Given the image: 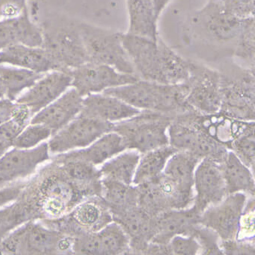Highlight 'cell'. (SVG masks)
I'll return each mask as SVG.
<instances>
[{
    "label": "cell",
    "instance_id": "1",
    "mask_svg": "<svg viewBox=\"0 0 255 255\" xmlns=\"http://www.w3.org/2000/svg\"><path fill=\"white\" fill-rule=\"evenodd\" d=\"M122 41L139 79L163 84L186 82L189 59L176 53L161 37L154 41L126 32Z\"/></svg>",
    "mask_w": 255,
    "mask_h": 255
},
{
    "label": "cell",
    "instance_id": "2",
    "mask_svg": "<svg viewBox=\"0 0 255 255\" xmlns=\"http://www.w3.org/2000/svg\"><path fill=\"white\" fill-rule=\"evenodd\" d=\"M103 93L115 96L139 111H154L175 116L188 110L187 105L188 86L180 84H163L152 81L137 80L135 82Z\"/></svg>",
    "mask_w": 255,
    "mask_h": 255
},
{
    "label": "cell",
    "instance_id": "3",
    "mask_svg": "<svg viewBox=\"0 0 255 255\" xmlns=\"http://www.w3.org/2000/svg\"><path fill=\"white\" fill-rule=\"evenodd\" d=\"M220 74L219 112L237 120L255 121V67L228 61Z\"/></svg>",
    "mask_w": 255,
    "mask_h": 255
},
{
    "label": "cell",
    "instance_id": "4",
    "mask_svg": "<svg viewBox=\"0 0 255 255\" xmlns=\"http://www.w3.org/2000/svg\"><path fill=\"white\" fill-rule=\"evenodd\" d=\"M94 195L101 196V191L73 182L61 170L41 179L37 187L35 205L44 217L58 219L83 200Z\"/></svg>",
    "mask_w": 255,
    "mask_h": 255
},
{
    "label": "cell",
    "instance_id": "5",
    "mask_svg": "<svg viewBox=\"0 0 255 255\" xmlns=\"http://www.w3.org/2000/svg\"><path fill=\"white\" fill-rule=\"evenodd\" d=\"M41 29L43 35L41 47L62 71L70 72L87 62L79 22L54 19L46 21Z\"/></svg>",
    "mask_w": 255,
    "mask_h": 255
},
{
    "label": "cell",
    "instance_id": "6",
    "mask_svg": "<svg viewBox=\"0 0 255 255\" xmlns=\"http://www.w3.org/2000/svg\"><path fill=\"white\" fill-rule=\"evenodd\" d=\"M173 118L162 113L140 111L131 118L114 123L113 131L121 136L126 149L142 155L169 145L167 131Z\"/></svg>",
    "mask_w": 255,
    "mask_h": 255
},
{
    "label": "cell",
    "instance_id": "7",
    "mask_svg": "<svg viewBox=\"0 0 255 255\" xmlns=\"http://www.w3.org/2000/svg\"><path fill=\"white\" fill-rule=\"evenodd\" d=\"M246 19L231 13L222 0H209L192 17L191 24L196 38L216 46L230 44L234 49Z\"/></svg>",
    "mask_w": 255,
    "mask_h": 255
},
{
    "label": "cell",
    "instance_id": "8",
    "mask_svg": "<svg viewBox=\"0 0 255 255\" xmlns=\"http://www.w3.org/2000/svg\"><path fill=\"white\" fill-rule=\"evenodd\" d=\"M87 62L104 64L121 73L135 75L122 41L123 33L79 22Z\"/></svg>",
    "mask_w": 255,
    "mask_h": 255
},
{
    "label": "cell",
    "instance_id": "9",
    "mask_svg": "<svg viewBox=\"0 0 255 255\" xmlns=\"http://www.w3.org/2000/svg\"><path fill=\"white\" fill-rule=\"evenodd\" d=\"M72 243L73 239L62 236L41 224L30 222L9 234L4 241V247L12 253L49 255L72 252Z\"/></svg>",
    "mask_w": 255,
    "mask_h": 255
},
{
    "label": "cell",
    "instance_id": "10",
    "mask_svg": "<svg viewBox=\"0 0 255 255\" xmlns=\"http://www.w3.org/2000/svg\"><path fill=\"white\" fill-rule=\"evenodd\" d=\"M187 105L191 109L210 114L219 112L221 108L220 74L201 62L189 59V76Z\"/></svg>",
    "mask_w": 255,
    "mask_h": 255
},
{
    "label": "cell",
    "instance_id": "11",
    "mask_svg": "<svg viewBox=\"0 0 255 255\" xmlns=\"http://www.w3.org/2000/svg\"><path fill=\"white\" fill-rule=\"evenodd\" d=\"M114 124L80 114L67 126L51 136L48 147L50 154L60 155L84 149L106 133L113 131Z\"/></svg>",
    "mask_w": 255,
    "mask_h": 255
},
{
    "label": "cell",
    "instance_id": "12",
    "mask_svg": "<svg viewBox=\"0 0 255 255\" xmlns=\"http://www.w3.org/2000/svg\"><path fill=\"white\" fill-rule=\"evenodd\" d=\"M167 134L169 145L172 147L195 154L201 159L208 158L222 163L229 150L195 126L177 117H174L170 123Z\"/></svg>",
    "mask_w": 255,
    "mask_h": 255
},
{
    "label": "cell",
    "instance_id": "13",
    "mask_svg": "<svg viewBox=\"0 0 255 255\" xmlns=\"http://www.w3.org/2000/svg\"><path fill=\"white\" fill-rule=\"evenodd\" d=\"M69 73L72 78V87L83 97L139 80L135 75L121 73L107 65L90 62L72 69Z\"/></svg>",
    "mask_w": 255,
    "mask_h": 255
},
{
    "label": "cell",
    "instance_id": "14",
    "mask_svg": "<svg viewBox=\"0 0 255 255\" xmlns=\"http://www.w3.org/2000/svg\"><path fill=\"white\" fill-rule=\"evenodd\" d=\"M248 197L244 193L227 195L222 202L200 215V225L216 233L220 240H236Z\"/></svg>",
    "mask_w": 255,
    "mask_h": 255
},
{
    "label": "cell",
    "instance_id": "15",
    "mask_svg": "<svg viewBox=\"0 0 255 255\" xmlns=\"http://www.w3.org/2000/svg\"><path fill=\"white\" fill-rule=\"evenodd\" d=\"M72 252L79 255H117L131 252V242L120 224L112 222L97 232L78 234Z\"/></svg>",
    "mask_w": 255,
    "mask_h": 255
},
{
    "label": "cell",
    "instance_id": "16",
    "mask_svg": "<svg viewBox=\"0 0 255 255\" xmlns=\"http://www.w3.org/2000/svg\"><path fill=\"white\" fill-rule=\"evenodd\" d=\"M194 191L192 207L199 215L226 198L228 195L221 163L208 158L200 161L194 175Z\"/></svg>",
    "mask_w": 255,
    "mask_h": 255
},
{
    "label": "cell",
    "instance_id": "17",
    "mask_svg": "<svg viewBox=\"0 0 255 255\" xmlns=\"http://www.w3.org/2000/svg\"><path fill=\"white\" fill-rule=\"evenodd\" d=\"M50 160V152L45 142L32 149L11 147L0 158V177L5 183L22 181Z\"/></svg>",
    "mask_w": 255,
    "mask_h": 255
},
{
    "label": "cell",
    "instance_id": "18",
    "mask_svg": "<svg viewBox=\"0 0 255 255\" xmlns=\"http://www.w3.org/2000/svg\"><path fill=\"white\" fill-rule=\"evenodd\" d=\"M72 81L69 72H48L23 92L15 102L25 105L33 117L66 93L72 87Z\"/></svg>",
    "mask_w": 255,
    "mask_h": 255
},
{
    "label": "cell",
    "instance_id": "19",
    "mask_svg": "<svg viewBox=\"0 0 255 255\" xmlns=\"http://www.w3.org/2000/svg\"><path fill=\"white\" fill-rule=\"evenodd\" d=\"M199 216L192 206L158 213L152 217L149 243L167 246L175 236L192 235L199 225Z\"/></svg>",
    "mask_w": 255,
    "mask_h": 255
},
{
    "label": "cell",
    "instance_id": "20",
    "mask_svg": "<svg viewBox=\"0 0 255 255\" xmlns=\"http://www.w3.org/2000/svg\"><path fill=\"white\" fill-rule=\"evenodd\" d=\"M84 97L75 88L69 89L53 103L35 114L30 123L48 128L56 134L81 114Z\"/></svg>",
    "mask_w": 255,
    "mask_h": 255
},
{
    "label": "cell",
    "instance_id": "21",
    "mask_svg": "<svg viewBox=\"0 0 255 255\" xmlns=\"http://www.w3.org/2000/svg\"><path fill=\"white\" fill-rule=\"evenodd\" d=\"M67 216L78 234L97 232L114 222L109 206L99 195L83 200L68 213Z\"/></svg>",
    "mask_w": 255,
    "mask_h": 255
},
{
    "label": "cell",
    "instance_id": "22",
    "mask_svg": "<svg viewBox=\"0 0 255 255\" xmlns=\"http://www.w3.org/2000/svg\"><path fill=\"white\" fill-rule=\"evenodd\" d=\"M140 112L121 99L105 93L84 97L81 114L107 123H120Z\"/></svg>",
    "mask_w": 255,
    "mask_h": 255
},
{
    "label": "cell",
    "instance_id": "23",
    "mask_svg": "<svg viewBox=\"0 0 255 255\" xmlns=\"http://www.w3.org/2000/svg\"><path fill=\"white\" fill-rule=\"evenodd\" d=\"M0 64H8L42 75L53 71L64 72L42 47L20 44L10 46L0 52Z\"/></svg>",
    "mask_w": 255,
    "mask_h": 255
},
{
    "label": "cell",
    "instance_id": "24",
    "mask_svg": "<svg viewBox=\"0 0 255 255\" xmlns=\"http://www.w3.org/2000/svg\"><path fill=\"white\" fill-rule=\"evenodd\" d=\"M125 150L126 148L121 136L112 131L104 134L87 147L66 154L97 167Z\"/></svg>",
    "mask_w": 255,
    "mask_h": 255
},
{
    "label": "cell",
    "instance_id": "25",
    "mask_svg": "<svg viewBox=\"0 0 255 255\" xmlns=\"http://www.w3.org/2000/svg\"><path fill=\"white\" fill-rule=\"evenodd\" d=\"M38 36V28L29 18L27 8L18 17L0 20V52L14 44L32 46Z\"/></svg>",
    "mask_w": 255,
    "mask_h": 255
},
{
    "label": "cell",
    "instance_id": "26",
    "mask_svg": "<svg viewBox=\"0 0 255 255\" xmlns=\"http://www.w3.org/2000/svg\"><path fill=\"white\" fill-rule=\"evenodd\" d=\"M129 25L127 33L156 41L159 37L155 0H127Z\"/></svg>",
    "mask_w": 255,
    "mask_h": 255
},
{
    "label": "cell",
    "instance_id": "27",
    "mask_svg": "<svg viewBox=\"0 0 255 255\" xmlns=\"http://www.w3.org/2000/svg\"><path fill=\"white\" fill-rule=\"evenodd\" d=\"M228 195L244 193L255 197V173L231 150L221 163Z\"/></svg>",
    "mask_w": 255,
    "mask_h": 255
},
{
    "label": "cell",
    "instance_id": "28",
    "mask_svg": "<svg viewBox=\"0 0 255 255\" xmlns=\"http://www.w3.org/2000/svg\"><path fill=\"white\" fill-rule=\"evenodd\" d=\"M141 154L126 149L107 161L99 169L101 179L116 181L126 185H133V179Z\"/></svg>",
    "mask_w": 255,
    "mask_h": 255
},
{
    "label": "cell",
    "instance_id": "29",
    "mask_svg": "<svg viewBox=\"0 0 255 255\" xmlns=\"http://www.w3.org/2000/svg\"><path fill=\"white\" fill-rule=\"evenodd\" d=\"M195 154L176 151L171 155L164 167L163 174L188 191H194V175L201 161Z\"/></svg>",
    "mask_w": 255,
    "mask_h": 255
},
{
    "label": "cell",
    "instance_id": "30",
    "mask_svg": "<svg viewBox=\"0 0 255 255\" xmlns=\"http://www.w3.org/2000/svg\"><path fill=\"white\" fill-rule=\"evenodd\" d=\"M176 151L167 145L142 154L133 179V185L139 186L158 177L164 171L169 158Z\"/></svg>",
    "mask_w": 255,
    "mask_h": 255
},
{
    "label": "cell",
    "instance_id": "31",
    "mask_svg": "<svg viewBox=\"0 0 255 255\" xmlns=\"http://www.w3.org/2000/svg\"><path fill=\"white\" fill-rule=\"evenodd\" d=\"M43 75L23 68L0 64V78L5 84L6 98L12 101L17 100L23 92L30 88Z\"/></svg>",
    "mask_w": 255,
    "mask_h": 255
},
{
    "label": "cell",
    "instance_id": "32",
    "mask_svg": "<svg viewBox=\"0 0 255 255\" xmlns=\"http://www.w3.org/2000/svg\"><path fill=\"white\" fill-rule=\"evenodd\" d=\"M255 17H252L245 21L233 52L234 56L247 62V66L255 67Z\"/></svg>",
    "mask_w": 255,
    "mask_h": 255
},
{
    "label": "cell",
    "instance_id": "33",
    "mask_svg": "<svg viewBox=\"0 0 255 255\" xmlns=\"http://www.w3.org/2000/svg\"><path fill=\"white\" fill-rule=\"evenodd\" d=\"M53 135L48 128L40 124L29 123L12 142V147L32 149L36 147Z\"/></svg>",
    "mask_w": 255,
    "mask_h": 255
},
{
    "label": "cell",
    "instance_id": "34",
    "mask_svg": "<svg viewBox=\"0 0 255 255\" xmlns=\"http://www.w3.org/2000/svg\"><path fill=\"white\" fill-rule=\"evenodd\" d=\"M230 150L255 173V126L237 137L231 144Z\"/></svg>",
    "mask_w": 255,
    "mask_h": 255
},
{
    "label": "cell",
    "instance_id": "35",
    "mask_svg": "<svg viewBox=\"0 0 255 255\" xmlns=\"http://www.w3.org/2000/svg\"><path fill=\"white\" fill-rule=\"evenodd\" d=\"M236 240L255 242V197H248Z\"/></svg>",
    "mask_w": 255,
    "mask_h": 255
},
{
    "label": "cell",
    "instance_id": "36",
    "mask_svg": "<svg viewBox=\"0 0 255 255\" xmlns=\"http://www.w3.org/2000/svg\"><path fill=\"white\" fill-rule=\"evenodd\" d=\"M171 255H197L201 254V246L194 235H176L168 243Z\"/></svg>",
    "mask_w": 255,
    "mask_h": 255
},
{
    "label": "cell",
    "instance_id": "37",
    "mask_svg": "<svg viewBox=\"0 0 255 255\" xmlns=\"http://www.w3.org/2000/svg\"><path fill=\"white\" fill-rule=\"evenodd\" d=\"M18 210L14 207V204L0 210V238L7 235L11 230L24 221L23 213Z\"/></svg>",
    "mask_w": 255,
    "mask_h": 255
},
{
    "label": "cell",
    "instance_id": "38",
    "mask_svg": "<svg viewBox=\"0 0 255 255\" xmlns=\"http://www.w3.org/2000/svg\"><path fill=\"white\" fill-rule=\"evenodd\" d=\"M26 182L22 181L10 182L0 186V208L6 207L17 201L26 188Z\"/></svg>",
    "mask_w": 255,
    "mask_h": 255
},
{
    "label": "cell",
    "instance_id": "39",
    "mask_svg": "<svg viewBox=\"0 0 255 255\" xmlns=\"http://www.w3.org/2000/svg\"><path fill=\"white\" fill-rule=\"evenodd\" d=\"M219 246L223 255H255V242L220 240Z\"/></svg>",
    "mask_w": 255,
    "mask_h": 255
},
{
    "label": "cell",
    "instance_id": "40",
    "mask_svg": "<svg viewBox=\"0 0 255 255\" xmlns=\"http://www.w3.org/2000/svg\"><path fill=\"white\" fill-rule=\"evenodd\" d=\"M225 6L240 18L255 16V0H222Z\"/></svg>",
    "mask_w": 255,
    "mask_h": 255
},
{
    "label": "cell",
    "instance_id": "41",
    "mask_svg": "<svg viewBox=\"0 0 255 255\" xmlns=\"http://www.w3.org/2000/svg\"><path fill=\"white\" fill-rule=\"evenodd\" d=\"M18 104L8 98L0 99V126L7 123L14 117Z\"/></svg>",
    "mask_w": 255,
    "mask_h": 255
},
{
    "label": "cell",
    "instance_id": "42",
    "mask_svg": "<svg viewBox=\"0 0 255 255\" xmlns=\"http://www.w3.org/2000/svg\"><path fill=\"white\" fill-rule=\"evenodd\" d=\"M12 147V145L9 142L0 139V158L3 156L4 154Z\"/></svg>",
    "mask_w": 255,
    "mask_h": 255
},
{
    "label": "cell",
    "instance_id": "43",
    "mask_svg": "<svg viewBox=\"0 0 255 255\" xmlns=\"http://www.w3.org/2000/svg\"><path fill=\"white\" fill-rule=\"evenodd\" d=\"M6 97V89L3 81L0 78V99Z\"/></svg>",
    "mask_w": 255,
    "mask_h": 255
},
{
    "label": "cell",
    "instance_id": "44",
    "mask_svg": "<svg viewBox=\"0 0 255 255\" xmlns=\"http://www.w3.org/2000/svg\"><path fill=\"white\" fill-rule=\"evenodd\" d=\"M5 184L7 183H5V182L2 180V178L0 177V186H1V185H5Z\"/></svg>",
    "mask_w": 255,
    "mask_h": 255
}]
</instances>
